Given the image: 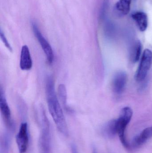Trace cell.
<instances>
[{
  "instance_id": "18",
  "label": "cell",
  "mask_w": 152,
  "mask_h": 153,
  "mask_svg": "<svg viewBox=\"0 0 152 153\" xmlns=\"http://www.w3.org/2000/svg\"><path fill=\"white\" fill-rule=\"evenodd\" d=\"M71 153H79L77 148L75 144H72L70 147Z\"/></svg>"
},
{
  "instance_id": "10",
  "label": "cell",
  "mask_w": 152,
  "mask_h": 153,
  "mask_svg": "<svg viewBox=\"0 0 152 153\" xmlns=\"http://www.w3.org/2000/svg\"><path fill=\"white\" fill-rule=\"evenodd\" d=\"M152 135V127L145 128L133 139L132 146L135 148L142 146Z\"/></svg>"
},
{
  "instance_id": "14",
  "label": "cell",
  "mask_w": 152,
  "mask_h": 153,
  "mask_svg": "<svg viewBox=\"0 0 152 153\" xmlns=\"http://www.w3.org/2000/svg\"><path fill=\"white\" fill-rule=\"evenodd\" d=\"M103 134L105 137L112 138L116 136L117 133L116 120H110L104 127Z\"/></svg>"
},
{
  "instance_id": "1",
  "label": "cell",
  "mask_w": 152,
  "mask_h": 153,
  "mask_svg": "<svg viewBox=\"0 0 152 153\" xmlns=\"http://www.w3.org/2000/svg\"><path fill=\"white\" fill-rule=\"evenodd\" d=\"M46 94L49 112L59 132L68 136V128L59 100L57 98L53 78L51 76H47L46 80Z\"/></svg>"
},
{
  "instance_id": "3",
  "label": "cell",
  "mask_w": 152,
  "mask_h": 153,
  "mask_svg": "<svg viewBox=\"0 0 152 153\" xmlns=\"http://www.w3.org/2000/svg\"><path fill=\"white\" fill-rule=\"evenodd\" d=\"M133 114V111L131 108L125 107L121 110L119 117L116 120L117 133L121 143L126 148H129V146L126 139L125 132L127 126L131 120Z\"/></svg>"
},
{
  "instance_id": "12",
  "label": "cell",
  "mask_w": 152,
  "mask_h": 153,
  "mask_svg": "<svg viewBox=\"0 0 152 153\" xmlns=\"http://www.w3.org/2000/svg\"><path fill=\"white\" fill-rule=\"evenodd\" d=\"M132 18L135 21L138 28L141 31H144L148 27V19L147 14L142 12H137L133 13Z\"/></svg>"
},
{
  "instance_id": "2",
  "label": "cell",
  "mask_w": 152,
  "mask_h": 153,
  "mask_svg": "<svg viewBox=\"0 0 152 153\" xmlns=\"http://www.w3.org/2000/svg\"><path fill=\"white\" fill-rule=\"evenodd\" d=\"M43 108H40L41 130L39 146L42 153H51V134L50 123Z\"/></svg>"
},
{
  "instance_id": "4",
  "label": "cell",
  "mask_w": 152,
  "mask_h": 153,
  "mask_svg": "<svg viewBox=\"0 0 152 153\" xmlns=\"http://www.w3.org/2000/svg\"><path fill=\"white\" fill-rule=\"evenodd\" d=\"M31 25L34 35L43 51L47 62L49 64H52L54 61V56L53 50L51 45L42 34L36 23L32 22Z\"/></svg>"
},
{
  "instance_id": "19",
  "label": "cell",
  "mask_w": 152,
  "mask_h": 153,
  "mask_svg": "<svg viewBox=\"0 0 152 153\" xmlns=\"http://www.w3.org/2000/svg\"><path fill=\"white\" fill-rule=\"evenodd\" d=\"M93 153H97L96 150L95 148H93Z\"/></svg>"
},
{
  "instance_id": "15",
  "label": "cell",
  "mask_w": 152,
  "mask_h": 153,
  "mask_svg": "<svg viewBox=\"0 0 152 153\" xmlns=\"http://www.w3.org/2000/svg\"><path fill=\"white\" fill-rule=\"evenodd\" d=\"M11 133L7 131L1 136L0 153H9L10 144Z\"/></svg>"
},
{
  "instance_id": "7",
  "label": "cell",
  "mask_w": 152,
  "mask_h": 153,
  "mask_svg": "<svg viewBox=\"0 0 152 153\" xmlns=\"http://www.w3.org/2000/svg\"><path fill=\"white\" fill-rule=\"evenodd\" d=\"M16 142L19 153H26L29 143L28 126L27 122L21 124L18 132L16 135Z\"/></svg>"
},
{
  "instance_id": "11",
  "label": "cell",
  "mask_w": 152,
  "mask_h": 153,
  "mask_svg": "<svg viewBox=\"0 0 152 153\" xmlns=\"http://www.w3.org/2000/svg\"><path fill=\"white\" fill-rule=\"evenodd\" d=\"M132 0H119L115 4L114 11L120 17L125 16L129 12Z\"/></svg>"
},
{
  "instance_id": "13",
  "label": "cell",
  "mask_w": 152,
  "mask_h": 153,
  "mask_svg": "<svg viewBox=\"0 0 152 153\" xmlns=\"http://www.w3.org/2000/svg\"><path fill=\"white\" fill-rule=\"evenodd\" d=\"M142 51V45L140 41L134 42L131 46L130 51V57L133 62L135 63L140 60Z\"/></svg>"
},
{
  "instance_id": "16",
  "label": "cell",
  "mask_w": 152,
  "mask_h": 153,
  "mask_svg": "<svg viewBox=\"0 0 152 153\" xmlns=\"http://www.w3.org/2000/svg\"><path fill=\"white\" fill-rule=\"evenodd\" d=\"M59 94L63 105H65V107H67V91L64 85L60 84L59 85Z\"/></svg>"
},
{
  "instance_id": "17",
  "label": "cell",
  "mask_w": 152,
  "mask_h": 153,
  "mask_svg": "<svg viewBox=\"0 0 152 153\" xmlns=\"http://www.w3.org/2000/svg\"><path fill=\"white\" fill-rule=\"evenodd\" d=\"M0 36H1V38L3 44H4L5 46L7 48H8L9 51L12 52V48L11 46L10 45L9 42H8L6 36H5V35H4V33L3 32L1 29V30H0Z\"/></svg>"
},
{
  "instance_id": "5",
  "label": "cell",
  "mask_w": 152,
  "mask_h": 153,
  "mask_svg": "<svg viewBox=\"0 0 152 153\" xmlns=\"http://www.w3.org/2000/svg\"><path fill=\"white\" fill-rule=\"evenodd\" d=\"M152 63V52L145 49L141 57V62L135 74L136 80L141 82L145 79Z\"/></svg>"
},
{
  "instance_id": "9",
  "label": "cell",
  "mask_w": 152,
  "mask_h": 153,
  "mask_svg": "<svg viewBox=\"0 0 152 153\" xmlns=\"http://www.w3.org/2000/svg\"><path fill=\"white\" fill-rule=\"evenodd\" d=\"M127 81V76L126 73L120 71L117 73L113 79L112 87L114 92L120 94L126 87Z\"/></svg>"
},
{
  "instance_id": "8",
  "label": "cell",
  "mask_w": 152,
  "mask_h": 153,
  "mask_svg": "<svg viewBox=\"0 0 152 153\" xmlns=\"http://www.w3.org/2000/svg\"><path fill=\"white\" fill-rule=\"evenodd\" d=\"M33 66V61L28 47L23 46L21 51L20 67L22 71L30 70Z\"/></svg>"
},
{
  "instance_id": "6",
  "label": "cell",
  "mask_w": 152,
  "mask_h": 153,
  "mask_svg": "<svg viewBox=\"0 0 152 153\" xmlns=\"http://www.w3.org/2000/svg\"><path fill=\"white\" fill-rule=\"evenodd\" d=\"M0 108L4 126L7 131L12 133L15 128V125L12 118L11 111L6 100L4 92L2 88H1L0 94Z\"/></svg>"
}]
</instances>
